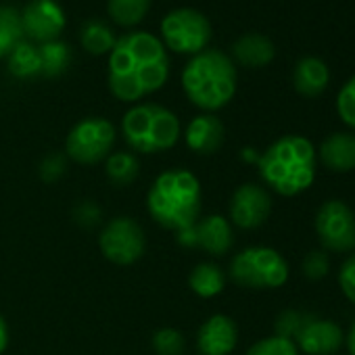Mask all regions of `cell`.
Segmentation results:
<instances>
[{
  "label": "cell",
  "mask_w": 355,
  "mask_h": 355,
  "mask_svg": "<svg viewBox=\"0 0 355 355\" xmlns=\"http://www.w3.org/2000/svg\"><path fill=\"white\" fill-rule=\"evenodd\" d=\"M175 241L187 249H201L211 257H222L234 247V228L220 214L199 218L191 228L175 234Z\"/></svg>",
  "instance_id": "cell-11"
},
{
  "label": "cell",
  "mask_w": 355,
  "mask_h": 355,
  "mask_svg": "<svg viewBox=\"0 0 355 355\" xmlns=\"http://www.w3.org/2000/svg\"><path fill=\"white\" fill-rule=\"evenodd\" d=\"M336 113L345 125L355 132V76H351L336 94Z\"/></svg>",
  "instance_id": "cell-29"
},
{
  "label": "cell",
  "mask_w": 355,
  "mask_h": 355,
  "mask_svg": "<svg viewBox=\"0 0 355 355\" xmlns=\"http://www.w3.org/2000/svg\"><path fill=\"white\" fill-rule=\"evenodd\" d=\"M338 288L349 303L355 305V253H351L338 268Z\"/></svg>",
  "instance_id": "cell-32"
},
{
  "label": "cell",
  "mask_w": 355,
  "mask_h": 355,
  "mask_svg": "<svg viewBox=\"0 0 355 355\" xmlns=\"http://www.w3.org/2000/svg\"><path fill=\"white\" fill-rule=\"evenodd\" d=\"M115 36L111 32V28L98 19H90L82 26V32H80V42L84 46L86 53L98 57V55H107L111 53L113 44H115Z\"/></svg>",
  "instance_id": "cell-25"
},
{
  "label": "cell",
  "mask_w": 355,
  "mask_h": 355,
  "mask_svg": "<svg viewBox=\"0 0 355 355\" xmlns=\"http://www.w3.org/2000/svg\"><path fill=\"white\" fill-rule=\"evenodd\" d=\"M257 169L270 191L280 197H299L315 182L318 148L301 134L280 136L261 153Z\"/></svg>",
  "instance_id": "cell-2"
},
{
  "label": "cell",
  "mask_w": 355,
  "mask_h": 355,
  "mask_svg": "<svg viewBox=\"0 0 355 355\" xmlns=\"http://www.w3.org/2000/svg\"><path fill=\"white\" fill-rule=\"evenodd\" d=\"M189 286L197 297L214 299L226 288V272L214 261L197 263L189 274Z\"/></svg>",
  "instance_id": "cell-20"
},
{
  "label": "cell",
  "mask_w": 355,
  "mask_h": 355,
  "mask_svg": "<svg viewBox=\"0 0 355 355\" xmlns=\"http://www.w3.org/2000/svg\"><path fill=\"white\" fill-rule=\"evenodd\" d=\"M98 218H101V209L92 201H84V203H80L76 207V220L82 226H92V224L98 222Z\"/></svg>",
  "instance_id": "cell-34"
},
{
  "label": "cell",
  "mask_w": 355,
  "mask_h": 355,
  "mask_svg": "<svg viewBox=\"0 0 355 355\" xmlns=\"http://www.w3.org/2000/svg\"><path fill=\"white\" fill-rule=\"evenodd\" d=\"M211 40L209 19L191 7L173 9L161 19V42L178 55H199Z\"/></svg>",
  "instance_id": "cell-7"
},
{
  "label": "cell",
  "mask_w": 355,
  "mask_h": 355,
  "mask_svg": "<svg viewBox=\"0 0 355 355\" xmlns=\"http://www.w3.org/2000/svg\"><path fill=\"white\" fill-rule=\"evenodd\" d=\"M245 355H301V353L293 340L272 334V336H266V338L253 343Z\"/></svg>",
  "instance_id": "cell-28"
},
{
  "label": "cell",
  "mask_w": 355,
  "mask_h": 355,
  "mask_svg": "<svg viewBox=\"0 0 355 355\" xmlns=\"http://www.w3.org/2000/svg\"><path fill=\"white\" fill-rule=\"evenodd\" d=\"M36 46H38L40 76L42 78H59L69 69V65H71V49L65 42L53 40V42L36 44Z\"/></svg>",
  "instance_id": "cell-21"
},
{
  "label": "cell",
  "mask_w": 355,
  "mask_h": 355,
  "mask_svg": "<svg viewBox=\"0 0 355 355\" xmlns=\"http://www.w3.org/2000/svg\"><path fill=\"white\" fill-rule=\"evenodd\" d=\"M115 125L105 117H86L78 121L65 138V155L82 165L105 161L115 146Z\"/></svg>",
  "instance_id": "cell-8"
},
{
  "label": "cell",
  "mask_w": 355,
  "mask_h": 355,
  "mask_svg": "<svg viewBox=\"0 0 355 355\" xmlns=\"http://www.w3.org/2000/svg\"><path fill=\"white\" fill-rule=\"evenodd\" d=\"M301 272L307 280H322L328 276L330 272V257L326 251L322 249H315V251H309L303 261H301Z\"/></svg>",
  "instance_id": "cell-30"
},
{
  "label": "cell",
  "mask_w": 355,
  "mask_h": 355,
  "mask_svg": "<svg viewBox=\"0 0 355 355\" xmlns=\"http://www.w3.org/2000/svg\"><path fill=\"white\" fill-rule=\"evenodd\" d=\"M259 157H261V153H257V150H255V148H251V146L243 148V153H241V159H243V161H247V163H255V165H257Z\"/></svg>",
  "instance_id": "cell-37"
},
{
  "label": "cell",
  "mask_w": 355,
  "mask_h": 355,
  "mask_svg": "<svg viewBox=\"0 0 355 355\" xmlns=\"http://www.w3.org/2000/svg\"><path fill=\"white\" fill-rule=\"evenodd\" d=\"M150 9V0H109L107 11L113 24L121 28L138 26Z\"/></svg>",
  "instance_id": "cell-26"
},
{
  "label": "cell",
  "mask_w": 355,
  "mask_h": 355,
  "mask_svg": "<svg viewBox=\"0 0 355 355\" xmlns=\"http://www.w3.org/2000/svg\"><path fill=\"white\" fill-rule=\"evenodd\" d=\"M169 78V57L163 42L148 32H130L115 40L109 53V90L121 103L161 90Z\"/></svg>",
  "instance_id": "cell-1"
},
{
  "label": "cell",
  "mask_w": 355,
  "mask_h": 355,
  "mask_svg": "<svg viewBox=\"0 0 355 355\" xmlns=\"http://www.w3.org/2000/svg\"><path fill=\"white\" fill-rule=\"evenodd\" d=\"M343 355H349V353H343Z\"/></svg>",
  "instance_id": "cell-38"
},
{
  "label": "cell",
  "mask_w": 355,
  "mask_h": 355,
  "mask_svg": "<svg viewBox=\"0 0 355 355\" xmlns=\"http://www.w3.org/2000/svg\"><path fill=\"white\" fill-rule=\"evenodd\" d=\"M180 119L163 105L142 103L125 111L121 134L128 146L140 155H157L171 148L180 138Z\"/></svg>",
  "instance_id": "cell-5"
},
{
  "label": "cell",
  "mask_w": 355,
  "mask_h": 355,
  "mask_svg": "<svg viewBox=\"0 0 355 355\" xmlns=\"http://www.w3.org/2000/svg\"><path fill=\"white\" fill-rule=\"evenodd\" d=\"M228 276L243 288L276 291L288 282L291 268L284 255L274 247L253 245L232 257Z\"/></svg>",
  "instance_id": "cell-6"
},
{
  "label": "cell",
  "mask_w": 355,
  "mask_h": 355,
  "mask_svg": "<svg viewBox=\"0 0 355 355\" xmlns=\"http://www.w3.org/2000/svg\"><path fill=\"white\" fill-rule=\"evenodd\" d=\"M345 347L349 355H355V320L351 322L349 330L345 332Z\"/></svg>",
  "instance_id": "cell-36"
},
{
  "label": "cell",
  "mask_w": 355,
  "mask_h": 355,
  "mask_svg": "<svg viewBox=\"0 0 355 355\" xmlns=\"http://www.w3.org/2000/svg\"><path fill=\"white\" fill-rule=\"evenodd\" d=\"M101 253L115 266H132L136 263L146 251V239L142 226L128 218H113L109 220L101 234H98Z\"/></svg>",
  "instance_id": "cell-10"
},
{
  "label": "cell",
  "mask_w": 355,
  "mask_h": 355,
  "mask_svg": "<svg viewBox=\"0 0 355 355\" xmlns=\"http://www.w3.org/2000/svg\"><path fill=\"white\" fill-rule=\"evenodd\" d=\"M318 163L334 173H349L355 169V132H334L322 140L318 148Z\"/></svg>",
  "instance_id": "cell-17"
},
{
  "label": "cell",
  "mask_w": 355,
  "mask_h": 355,
  "mask_svg": "<svg viewBox=\"0 0 355 355\" xmlns=\"http://www.w3.org/2000/svg\"><path fill=\"white\" fill-rule=\"evenodd\" d=\"M230 224L241 230H257L272 214V197L266 187L255 182L241 184L228 205Z\"/></svg>",
  "instance_id": "cell-12"
},
{
  "label": "cell",
  "mask_w": 355,
  "mask_h": 355,
  "mask_svg": "<svg viewBox=\"0 0 355 355\" xmlns=\"http://www.w3.org/2000/svg\"><path fill=\"white\" fill-rule=\"evenodd\" d=\"M21 40V11H17L11 5H0V59H7Z\"/></svg>",
  "instance_id": "cell-24"
},
{
  "label": "cell",
  "mask_w": 355,
  "mask_h": 355,
  "mask_svg": "<svg viewBox=\"0 0 355 355\" xmlns=\"http://www.w3.org/2000/svg\"><path fill=\"white\" fill-rule=\"evenodd\" d=\"M293 343L305 355H338L345 347V330L334 320L307 313Z\"/></svg>",
  "instance_id": "cell-13"
},
{
  "label": "cell",
  "mask_w": 355,
  "mask_h": 355,
  "mask_svg": "<svg viewBox=\"0 0 355 355\" xmlns=\"http://www.w3.org/2000/svg\"><path fill=\"white\" fill-rule=\"evenodd\" d=\"M65 24V11L57 0H30L21 11L24 36L38 44L59 40Z\"/></svg>",
  "instance_id": "cell-14"
},
{
  "label": "cell",
  "mask_w": 355,
  "mask_h": 355,
  "mask_svg": "<svg viewBox=\"0 0 355 355\" xmlns=\"http://www.w3.org/2000/svg\"><path fill=\"white\" fill-rule=\"evenodd\" d=\"M63 173H65V155L53 153L40 165V175H42L44 182H55Z\"/></svg>",
  "instance_id": "cell-33"
},
{
  "label": "cell",
  "mask_w": 355,
  "mask_h": 355,
  "mask_svg": "<svg viewBox=\"0 0 355 355\" xmlns=\"http://www.w3.org/2000/svg\"><path fill=\"white\" fill-rule=\"evenodd\" d=\"M184 347V334L175 328H159L153 334V349L157 355H182Z\"/></svg>",
  "instance_id": "cell-27"
},
{
  "label": "cell",
  "mask_w": 355,
  "mask_h": 355,
  "mask_svg": "<svg viewBox=\"0 0 355 355\" xmlns=\"http://www.w3.org/2000/svg\"><path fill=\"white\" fill-rule=\"evenodd\" d=\"M305 311L301 309H284L276 315L274 320V334L282 336V338H288V340H295L301 324L305 322Z\"/></svg>",
  "instance_id": "cell-31"
},
{
  "label": "cell",
  "mask_w": 355,
  "mask_h": 355,
  "mask_svg": "<svg viewBox=\"0 0 355 355\" xmlns=\"http://www.w3.org/2000/svg\"><path fill=\"white\" fill-rule=\"evenodd\" d=\"M232 55L245 67H266L274 61L276 46L263 34H245L234 42Z\"/></svg>",
  "instance_id": "cell-19"
},
{
  "label": "cell",
  "mask_w": 355,
  "mask_h": 355,
  "mask_svg": "<svg viewBox=\"0 0 355 355\" xmlns=\"http://www.w3.org/2000/svg\"><path fill=\"white\" fill-rule=\"evenodd\" d=\"M9 347V326H7V320L0 313V355H3Z\"/></svg>",
  "instance_id": "cell-35"
},
{
  "label": "cell",
  "mask_w": 355,
  "mask_h": 355,
  "mask_svg": "<svg viewBox=\"0 0 355 355\" xmlns=\"http://www.w3.org/2000/svg\"><path fill=\"white\" fill-rule=\"evenodd\" d=\"M226 138V128L222 119L214 113H201L187 125V144L197 155H214L222 148Z\"/></svg>",
  "instance_id": "cell-16"
},
{
  "label": "cell",
  "mask_w": 355,
  "mask_h": 355,
  "mask_svg": "<svg viewBox=\"0 0 355 355\" xmlns=\"http://www.w3.org/2000/svg\"><path fill=\"white\" fill-rule=\"evenodd\" d=\"M239 345V326L226 313H214L197 332V351L201 355H230Z\"/></svg>",
  "instance_id": "cell-15"
},
{
  "label": "cell",
  "mask_w": 355,
  "mask_h": 355,
  "mask_svg": "<svg viewBox=\"0 0 355 355\" xmlns=\"http://www.w3.org/2000/svg\"><path fill=\"white\" fill-rule=\"evenodd\" d=\"M146 209L165 230L178 234L191 228L203 209V187L199 178L182 167L159 173L146 193Z\"/></svg>",
  "instance_id": "cell-3"
},
{
  "label": "cell",
  "mask_w": 355,
  "mask_h": 355,
  "mask_svg": "<svg viewBox=\"0 0 355 355\" xmlns=\"http://www.w3.org/2000/svg\"><path fill=\"white\" fill-rule=\"evenodd\" d=\"M313 228L322 251L351 253L355 251V214L340 199H328L320 205Z\"/></svg>",
  "instance_id": "cell-9"
},
{
  "label": "cell",
  "mask_w": 355,
  "mask_h": 355,
  "mask_svg": "<svg viewBox=\"0 0 355 355\" xmlns=\"http://www.w3.org/2000/svg\"><path fill=\"white\" fill-rule=\"evenodd\" d=\"M7 67L9 73L17 80H34L36 76H40L38 46L28 40H21L7 57Z\"/></svg>",
  "instance_id": "cell-22"
},
{
  "label": "cell",
  "mask_w": 355,
  "mask_h": 355,
  "mask_svg": "<svg viewBox=\"0 0 355 355\" xmlns=\"http://www.w3.org/2000/svg\"><path fill=\"white\" fill-rule=\"evenodd\" d=\"M105 171H107V178L115 187H130L138 178L140 163H138V157L134 153L117 150L105 159Z\"/></svg>",
  "instance_id": "cell-23"
},
{
  "label": "cell",
  "mask_w": 355,
  "mask_h": 355,
  "mask_svg": "<svg viewBox=\"0 0 355 355\" xmlns=\"http://www.w3.org/2000/svg\"><path fill=\"white\" fill-rule=\"evenodd\" d=\"M330 84V69L320 57H303L293 69V86L301 96L315 98Z\"/></svg>",
  "instance_id": "cell-18"
},
{
  "label": "cell",
  "mask_w": 355,
  "mask_h": 355,
  "mask_svg": "<svg viewBox=\"0 0 355 355\" xmlns=\"http://www.w3.org/2000/svg\"><path fill=\"white\" fill-rule=\"evenodd\" d=\"M239 76L234 61L216 49L195 55L182 69V90L205 113L224 109L236 94Z\"/></svg>",
  "instance_id": "cell-4"
}]
</instances>
